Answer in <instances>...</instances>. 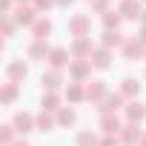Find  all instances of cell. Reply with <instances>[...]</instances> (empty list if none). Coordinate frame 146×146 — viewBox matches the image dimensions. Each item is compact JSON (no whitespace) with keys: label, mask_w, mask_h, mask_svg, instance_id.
<instances>
[{"label":"cell","mask_w":146,"mask_h":146,"mask_svg":"<svg viewBox=\"0 0 146 146\" xmlns=\"http://www.w3.org/2000/svg\"><path fill=\"white\" fill-rule=\"evenodd\" d=\"M32 35H35V40H46L52 35V20L49 17H37V23L32 26Z\"/></svg>","instance_id":"2e32d148"},{"label":"cell","mask_w":146,"mask_h":146,"mask_svg":"<svg viewBox=\"0 0 146 146\" xmlns=\"http://www.w3.org/2000/svg\"><path fill=\"white\" fill-rule=\"evenodd\" d=\"M54 3H57V6H63V9H66V6H72V3H75V0H54Z\"/></svg>","instance_id":"836d02e7"},{"label":"cell","mask_w":146,"mask_h":146,"mask_svg":"<svg viewBox=\"0 0 146 146\" xmlns=\"http://www.w3.org/2000/svg\"><path fill=\"white\" fill-rule=\"evenodd\" d=\"M123 40H126V35H120V32H103V49H112V46H123Z\"/></svg>","instance_id":"7402d4cb"},{"label":"cell","mask_w":146,"mask_h":146,"mask_svg":"<svg viewBox=\"0 0 146 146\" xmlns=\"http://www.w3.org/2000/svg\"><path fill=\"white\" fill-rule=\"evenodd\" d=\"M75 120H78V115L72 112V109H60V112H57V123H60V126H72Z\"/></svg>","instance_id":"83f0119b"},{"label":"cell","mask_w":146,"mask_h":146,"mask_svg":"<svg viewBox=\"0 0 146 146\" xmlns=\"http://www.w3.org/2000/svg\"><path fill=\"white\" fill-rule=\"evenodd\" d=\"M17 95H20L17 83H3V92H0V100H3V103H15V100H17Z\"/></svg>","instance_id":"603a6c76"},{"label":"cell","mask_w":146,"mask_h":146,"mask_svg":"<svg viewBox=\"0 0 146 146\" xmlns=\"http://www.w3.org/2000/svg\"><path fill=\"white\" fill-rule=\"evenodd\" d=\"M89 60H92V66H95V69H109L112 54H109V49H103V46H100V49H95V54H92Z\"/></svg>","instance_id":"ac0fdd59"},{"label":"cell","mask_w":146,"mask_h":146,"mask_svg":"<svg viewBox=\"0 0 146 146\" xmlns=\"http://www.w3.org/2000/svg\"><path fill=\"white\" fill-rule=\"evenodd\" d=\"M120 103H123V95H120V92H115V95L109 92V95L100 100V115H115V112L120 109Z\"/></svg>","instance_id":"9c48e42d"},{"label":"cell","mask_w":146,"mask_h":146,"mask_svg":"<svg viewBox=\"0 0 146 146\" xmlns=\"http://www.w3.org/2000/svg\"><path fill=\"white\" fill-rule=\"evenodd\" d=\"M89 26H92L89 15H75V17H69V35H72V37H86V35H89Z\"/></svg>","instance_id":"6da1fadb"},{"label":"cell","mask_w":146,"mask_h":146,"mask_svg":"<svg viewBox=\"0 0 146 146\" xmlns=\"http://www.w3.org/2000/svg\"><path fill=\"white\" fill-rule=\"evenodd\" d=\"M92 9H95V12H100V15H106V9H109V0H92Z\"/></svg>","instance_id":"4dcf8cb0"},{"label":"cell","mask_w":146,"mask_h":146,"mask_svg":"<svg viewBox=\"0 0 146 146\" xmlns=\"http://www.w3.org/2000/svg\"><path fill=\"white\" fill-rule=\"evenodd\" d=\"M43 89L46 92H57V86L63 83V75H60V69H49V72H43Z\"/></svg>","instance_id":"7c38bea8"},{"label":"cell","mask_w":146,"mask_h":146,"mask_svg":"<svg viewBox=\"0 0 146 146\" xmlns=\"http://www.w3.org/2000/svg\"><path fill=\"white\" fill-rule=\"evenodd\" d=\"M12 17L17 20V26H35V23H37V9L23 3V6H17V9L12 12Z\"/></svg>","instance_id":"7a4b0ae2"},{"label":"cell","mask_w":146,"mask_h":146,"mask_svg":"<svg viewBox=\"0 0 146 146\" xmlns=\"http://www.w3.org/2000/svg\"><path fill=\"white\" fill-rule=\"evenodd\" d=\"M72 57L75 60H86V57H92L95 54V49H92V40L89 37H75V43H72Z\"/></svg>","instance_id":"3957f363"},{"label":"cell","mask_w":146,"mask_h":146,"mask_svg":"<svg viewBox=\"0 0 146 146\" xmlns=\"http://www.w3.org/2000/svg\"><path fill=\"white\" fill-rule=\"evenodd\" d=\"M143 117H146V106L140 100H129L126 103V120L129 123H140Z\"/></svg>","instance_id":"8fae6325"},{"label":"cell","mask_w":146,"mask_h":146,"mask_svg":"<svg viewBox=\"0 0 146 146\" xmlns=\"http://www.w3.org/2000/svg\"><path fill=\"white\" fill-rule=\"evenodd\" d=\"M89 72H92V60H72V63H69V78L75 80V83L86 80Z\"/></svg>","instance_id":"277c9868"},{"label":"cell","mask_w":146,"mask_h":146,"mask_svg":"<svg viewBox=\"0 0 146 146\" xmlns=\"http://www.w3.org/2000/svg\"><path fill=\"white\" fill-rule=\"evenodd\" d=\"M15 3H17V6H23V3H29V0H15Z\"/></svg>","instance_id":"8d00e7d4"},{"label":"cell","mask_w":146,"mask_h":146,"mask_svg":"<svg viewBox=\"0 0 146 146\" xmlns=\"http://www.w3.org/2000/svg\"><path fill=\"white\" fill-rule=\"evenodd\" d=\"M72 52L69 49H63V46H54L52 49V54H49V63H52V69H63V66H69L72 60Z\"/></svg>","instance_id":"ba28073f"},{"label":"cell","mask_w":146,"mask_h":146,"mask_svg":"<svg viewBox=\"0 0 146 146\" xmlns=\"http://www.w3.org/2000/svg\"><path fill=\"white\" fill-rule=\"evenodd\" d=\"M35 123H37V132H52V129L57 126V117H52V112L40 109V112L35 115Z\"/></svg>","instance_id":"4fadbf2b"},{"label":"cell","mask_w":146,"mask_h":146,"mask_svg":"<svg viewBox=\"0 0 146 146\" xmlns=\"http://www.w3.org/2000/svg\"><path fill=\"white\" fill-rule=\"evenodd\" d=\"M12 146H32V143H29V140H15Z\"/></svg>","instance_id":"e575fe53"},{"label":"cell","mask_w":146,"mask_h":146,"mask_svg":"<svg viewBox=\"0 0 146 146\" xmlns=\"http://www.w3.org/2000/svg\"><path fill=\"white\" fill-rule=\"evenodd\" d=\"M40 106H43L46 112H60V109H63V106H60V95H57V92H43Z\"/></svg>","instance_id":"ffe728a7"},{"label":"cell","mask_w":146,"mask_h":146,"mask_svg":"<svg viewBox=\"0 0 146 146\" xmlns=\"http://www.w3.org/2000/svg\"><path fill=\"white\" fill-rule=\"evenodd\" d=\"M109 92H106V83L103 80H92L89 86H86V100H103Z\"/></svg>","instance_id":"e0dca14e"},{"label":"cell","mask_w":146,"mask_h":146,"mask_svg":"<svg viewBox=\"0 0 146 146\" xmlns=\"http://www.w3.org/2000/svg\"><path fill=\"white\" fill-rule=\"evenodd\" d=\"M100 129H103V135H120L123 132V126L115 115H100Z\"/></svg>","instance_id":"9a60e30c"},{"label":"cell","mask_w":146,"mask_h":146,"mask_svg":"<svg viewBox=\"0 0 146 146\" xmlns=\"http://www.w3.org/2000/svg\"><path fill=\"white\" fill-rule=\"evenodd\" d=\"M15 135H17V129H15L12 123H3V126H0V143H3V146H12V143H15Z\"/></svg>","instance_id":"cb8c5ba5"},{"label":"cell","mask_w":146,"mask_h":146,"mask_svg":"<svg viewBox=\"0 0 146 146\" xmlns=\"http://www.w3.org/2000/svg\"><path fill=\"white\" fill-rule=\"evenodd\" d=\"M54 6V0H35V9L37 12H46V9H52Z\"/></svg>","instance_id":"1f68e13d"},{"label":"cell","mask_w":146,"mask_h":146,"mask_svg":"<svg viewBox=\"0 0 146 146\" xmlns=\"http://www.w3.org/2000/svg\"><path fill=\"white\" fill-rule=\"evenodd\" d=\"M120 49H123V57H126V60H137V57L143 54V40H137V37H126Z\"/></svg>","instance_id":"52a82bcc"},{"label":"cell","mask_w":146,"mask_h":146,"mask_svg":"<svg viewBox=\"0 0 146 146\" xmlns=\"http://www.w3.org/2000/svg\"><path fill=\"white\" fill-rule=\"evenodd\" d=\"M26 75H29V69H26L23 60H12V63L6 66V78H9V83H20V80H26Z\"/></svg>","instance_id":"8992f818"},{"label":"cell","mask_w":146,"mask_h":146,"mask_svg":"<svg viewBox=\"0 0 146 146\" xmlns=\"http://www.w3.org/2000/svg\"><path fill=\"white\" fill-rule=\"evenodd\" d=\"M66 98H69V103H80V100H86V89L80 83H69L66 86Z\"/></svg>","instance_id":"44dd1931"},{"label":"cell","mask_w":146,"mask_h":146,"mask_svg":"<svg viewBox=\"0 0 146 146\" xmlns=\"http://www.w3.org/2000/svg\"><path fill=\"white\" fill-rule=\"evenodd\" d=\"M140 40H143V43H146V26H143V32H140Z\"/></svg>","instance_id":"d590c367"},{"label":"cell","mask_w":146,"mask_h":146,"mask_svg":"<svg viewBox=\"0 0 146 146\" xmlns=\"http://www.w3.org/2000/svg\"><path fill=\"white\" fill-rule=\"evenodd\" d=\"M12 126L17 129V135H29L32 129H37L35 117H32V115H26V112H17V115L12 117Z\"/></svg>","instance_id":"5b68a950"},{"label":"cell","mask_w":146,"mask_h":146,"mask_svg":"<svg viewBox=\"0 0 146 146\" xmlns=\"http://www.w3.org/2000/svg\"><path fill=\"white\" fill-rule=\"evenodd\" d=\"M140 92V83L135 80V78H126L123 83H120V95H126V98H135Z\"/></svg>","instance_id":"484cf974"},{"label":"cell","mask_w":146,"mask_h":146,"mask_svg":"<svg viewBox=\"0 0 146 146\" xmlns=\"http://www.w3.org/2000/svg\"><path fill=\"white\" fill-rule=\"evenodd\" d=\"M117 12H120V17H126V20H137V17H143V9H140L137 0H123Z\"/></svg>","instance_id":"30bf717a"},{"label":"cell","mask_w":146,"mask_h":146,"mask_svg":"<svg viewBox=\"0 0 146 146\" xmlns=\"http://www.w3.org/2000/svg\"><path fill=\"white\" fill-rule=\"evenodd\" d=\"M100 146H117V137H115V135H106V137L100 140Z\"/></svg>","instance_id":"d6a6232c"},{"label":"cell","mask_w":146,"mask_h":146,"mask_svg":"<svg viewBox=\"0 0 146 146\" xmlns=\"http://www.w3.org/2000/svg\"><path fill=\"white\" fill-rule=\"evenodd\" d=\"M140 137H143V132L137 129V123H126V126H123V132H120V140H123L126 146L140 143Z\"/></svg>","instance_id":"5bb4252c"},{"label":"cell","mask_w":146,"mask_h":146,"mask_svg":"<svg viewBox=\"0 0 146 146\" xmlns=\"http://www.w3.org/2000/svg\"><path fill=\"white\" fill-rule=\"evenodd\" d=\"M46 54H52V49L46 46V40H32V46H29V57H32V60H43Z\"/></svg>","instance_id":"d6986e66"},{"label":"cell","mask_w":146,"mask_h":146,"mask_svg":"<svg viewBox=\"0 0 146 146\" xmlns=\"http://www.w3.org/2000/svg\"><path fill=\"white\" fill-rule=\"evenodd\" d=\"M140 146H146V135H143V137H140Z\"/></svg>","instance_id":"74e56055"},{"label":"cell","mask_w":146,"mask_h":146,"mask_svg":"<svg viewBox=\"0 0 146 146\" xmlns=\"http://www.w3.org/2000/svg\"><path fill=\"white\" fill-rule=\"evenodd\" d=\"M143 23H146V9H143Z\"/></svg>","instance_id":"f35d334b"},{"label":"cell","mask_w":146,"mask_h":146,"mask_svg":"<svg viewBox=\"0 0 146 146\" xmlns=\"http://www.w3.org/2000/svg\"><path fill=\"white\" fill-rule=\"evenodd\" d=\"M120 12H106L103 15V26H106V32H117V26H120Z\"/></svg>","instance_id":"d4e9b609"},{"label":"cell","mask_w":146,"mask_h":146,"mask_svg":"<svg viewBox=\"0 0 146 146\" xmlns=\"http://www.w3.org/2000/svg\"><path fill=\"white\" fill-rule=\"evenodd\" d=\"M78 146H100V140H98V135H95V132H89V129H86V132H80V135H78Z\"/></svg>","instance_id":"4316f807"},{"label":"cell","mask_w":146,"mask_h":146,"mask_svg":"<svg viewBox=\"0 0 146 146\" xmlns=\"http://www.w3.org/2000/svg\"><path fill=\"white\" fill-rule=\"evenodd\" d=\"M17 6H15V0H0V12H3V15H12Z\"/></svg>","instance_id":"f546056e"},{"label":"cell","mask_w":146,"mask_h":146,"mask_svg":"<svg viewBox=\"0 0 146 146\" xmlns=\"http://www.w3.org/2000/svg\"><path fill=\"white\" fill-rule=\"evenodd\" d=\"M15 29H17V20H15L12 15H3V37H12Z\"/></svg>","instance_id":"f1b7e54d"}]
</instances>
